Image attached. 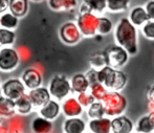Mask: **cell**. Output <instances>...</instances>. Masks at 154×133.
<instances>
[{
    "mask_svg": "<svg viewBox=\"0 0 154 133\" xmlns=\"http://www.w3.org/2000/svg\"><path fill=\"white\" fill-rule=\"evenodd\" d=\"M116 40L128 54L134 56L137 54V32L135 25L128 18H122L116 27Z\"/></svg>",
    "mask_w": 154,
    "mask_h": 133,
    "instance_id": "1",
    "label": "cell"
},
{
    "mask_svg": "<svg viewBox=\"0 0 154 133\" xmlns=\"http://www.w3.org/2000/svg\"><path fill=\"white\" fill-rule=\"evenodd\" d=\"M99 81L106 88L118 91L125 87L127 77L123 71L106 65L99 70Z\"/></svg>",
    "mask_w": 154,
    "mask_h": 133,
    "instance_id": "2",
    "label": "cell"
},
{
    "mask_svg": "<svg viewBox=\"0 0 154 133\" xmlns=\"http://www.w3.org/2000/svg\"><path fill=\"white\" fill-rule=\"evenodd\" d=\"M105 114L108 116H118L125 111L127 107V100L123 94L118 91L108 92L102 100Z\"/></svg>",
    "mask_w": 154,
    "mask_h": 133,
    "instance_id": "3",
    "label": "cell"
},
{
    "mask_svg": "<svg viewBox=\"0 0 154 133\" xmlns=\"http://www.w3.org/2000/svg\"><path fill=\"white\" fill-rule=\"evenodd\" d=\"M106 64L113 68H121L128 61V51L121 45H110L104 51Z\"/></svg>",
    "mask_w": 154,
    "mask_h": 133,
    "instance_id": "4",
    "label": "cell"
},
{
    "mask_svg": "<svg viewBox=\"0 0 154 133\" xmlns=\"http://www.w3.org/2000/svg\"><path fill=\"white\" fill-rule=\"evenodd\" d=\"M97 23L99 17H97L91 12H86L80 14L77 24L83 36L92 37L97 32Z\"/></svg>",
    "mask_w": 154,
    "mask_h": 133,
    "instance_id": "5",
    "label": "cell"
},
{
    "mask_svg": "<svg viewBox=\"0 0 154 133\" xmlns=\"http://www.w3.org/2000/svg\"><path fill=\"white\" fill-rule=\"evenodd\" d=\"M71 89V83H69V81L63 76L54 77L49 84V92L58 100H63L66 97Z\"/></svg>",
    "mask_w": 154,
    "mask_h": 133,
    "instance_id": "6",
    "label": "cell"
},
{
    "mask_svg": "<svg viewBox=\"0 0 154 133\" xmlns=\"http://www.w3.org/2000/svg\"><path fill=\"white\" fill-rule=\"evenodd\" d=\"M82 32L78 24L73 22H66L60 28V38L65 44H77L81 40Z\"/></svg>",
    "mask_w": 154,
    "mask_h": 133,
    "instance_id": "7",
    "label": "cell"
},
{
    "mask_svg": "<svg viewBox=\"0 0 154 133\" xmlns=\"http://www.w3.org/2000/svg\"><path fill=\"white\" fill-rule=\"evenodd\" d=\"M19 54L13 48L0 49V70L12 71L18 66Z\"/></svg>",
    "mask_w": 154,
    "mask_h": 133,
    "instance_id": "8",
    "label": "cell"
},
{
    "mask_svg": "<svg viewBox=\"0 0 154 133\" xmlns=\"http://www.w3.org/2000/svg\"><path fill=\"white\" fill-rule=\"evenodd\" d=\"M23 84L24 83H22L18 79H11L6 81L2 85V93H3L4 97L16 101L21 95L24 94L25 87Z\"/></svg>",
    "mask_w": 154,
    "mask_h": 133,
    "instance_id": "9",
    "label": "cell"
},
{
    "mask_svg": "<svg viewBox=\"0 0 154 133\" xmlns=\"http://www.w3.org/2000/svg\"><path fill=\"white\" fill-rule=\"evenodd\" d=\"M29 95L32 103V106L42 107L51 100V94L48 89L44 88V87H37L35 89H31Z\"/></svg>",
    "mask_w": 154,
    "mask_h": 133,
    "instance_id": "10",
    "label": "cell"
},
{
    "mask_svg": "<svg viewBox=\"0 0 154 133\" xmlns=\"http://www.w3.org/2000/svg\"><path fill=\"white\" fill-rule=\"evenodd\" d=\"M22 81L29 89H35L37 87H40L42 83V76L40 71L31 67L22 73Z\"/></svg>",
    "mask_w": 154,
    "mask_h": 133,
    "instance_id": "11",
    "label": "cell"
},
{
    "mask_svg": "<svg viewBox=\"0 0 154 133\" xmlns=\"http://www.w3.org/2000/svg\"><path fill=\"white\" fill-rule=\"evenodd\" d=\"M133 130V123L128 117L118 115L111 121V131L113 133H130Z\"/></svg>",
    "mask_w": 154,
    "mask_h": 133,
    "instance_id": "12",
    "label": "cell"
},
{
    "mask_svg": "<svg viewBox=\"0 0 154 133\" xmlns=\"http://www.w3.org/2000/svg\"><path fill=\"white\" fill-rule=\"evenodd\" d=\"M62 109L64 114L67 117L79 116L83 112V106L80 104V102L75 97H69L63 103Z\"/></svg>",
    "mask_w": 154,
    "mask_h": 133,
    "instance_id": "13",
    "label": "cell"
},
{
    "mask_svg": "<svg viewBox=\"0 0 154 133\" xmlns=\"http://www.w3.org/2000/svg\"><path fill=\"white\" fill-rule=\"evenodd\" d=\"M129 19L135 26H140V25H144L147 21L150 20V17H149L148 13H147L145 8H143V6H135L130 12Z\"/></svg>",
    "mask_w": 154,
    "mask_h": 133,
    "instance_id": "14",
    "label": "cell"
},
{
    "mask_svg": "<svg viewBox=\"0 0 154 133\" xmlns=\"http://www.w3.org/2000/svg\"><path fill=\"white\" fill-rule=\"evenodd\" d=\"M89 129L94 133L111 132V119H105V117L92 119L89 122Z\"/></svg>",
    "mask_w": 154,
    "mask_h": 133,
    "instance_id": "15",
    "label": "cell"
},
{
    "mask_svg": "<svg viewBox=\"0 0 154 133\" xmlns=\"http://www.w3.org/2000/svg\"><path fill=\"white\" fill-rule=\"evenodd\" d=\"M60 114V105L56 101L49 100L46 104H44L40 109V115L45 119L53 121Z\"/></svg>",
    "mask_w": 154,
    "mask_h": 133,
    "instance_id": "16",
    "label": "cell"
},
{
    "mask_svg": "<svg viewBox=\"0 0 154 133\" xmlns=\"http://www.w3.org/2000/svg\"><path fill=\"white\" fill-rule=\"evenodd\" d=\"M85 122L78 116L69 117L64 122V131L66 133H82L85 131Z\"/></svg>",
    "mask_w": 154,
    "mask_h": 133,
    "instance_id": "17",
    "label": "cell"
},
{
    "mask_svg": "<svg viewBox=\"0 0 154 133\" xmlns=\"http://www.w3.org/2000/svg\"><path fill=\"white\" fill-rule=\"evenodd\" d=\"M90 87V84L88 82L87 78L83 73H77L71 79V88L75 92L81 93L87 91V89Z\"/></svg>",
    "mask_w": 154,
    "mask_h": 133,
    "instance_id": "18",
    "label": "cell"
},
{
    "mask_svg": "<svg viewBox=\"0 0 154 133\" xmlns=\"http://www.w3.org/2000/svg\"><path fill=\"white\" fill-rule=\"evenodd\" d=\"M8 8L12 14L20 18L26 15L29 11V1L27 0H10Z\"/></svg>",
    "mask_w": 154,
    "mask_h": 133,
    "instance_id": "19",
    "label": "cell"
},
{
    "mask_svg": "<svg viewBox=\"0 0 154 133\" xmlns=\"http://www.w3.org/2000/svg\"><path fill=\"white\" fill-rule=\"evenodd\" d=\"M16 103L6 97H0V116H13L16 112Z\"/></svg>",
    "mask_w": 154,
    "mask_h": 133,
    "instance_id": "20",
    "label": "cell"
},
{
    "mask_svg": "<svg viewBox=\"0 0 154 133\" xmlns=\"http://www.w3.org/2000/svg\"><path fill=\"white\" fill-rule=\"evenodd\" d=\"M53 125L51 121L45 117H36L32 123V129L34 132L37 133H46L51 132Z\"/></svg>",
    "mask_w": 154,
    "mask_h": 133,
    "instance_id": "21",
    "label": "cell"
},
{
    "mask_svg": "<svg viewBox=\"0 0 154 133\" xmlns=\"http://www.w3.org/2000/svg\"><path fill=\"white\" fill-rule=\"evenodd\" d=\"M16 103V110L17 112H19L20 114H27L32 111V103L29 99V94H22L19 99H17L15 101Z\"/></svg>",
    "mask_w": 154,
    "mask_h": 133,
    "instance_id": "22",
    "label": "cell"
},
{
    "mask_svg": "<svg viewBox=\"0 0 154 133\" xmlns=\"http://www.w3.org/2000/svg\"><path fill=\"white\" fill-rule=\"evenodd\" d=\"M136 131L143 133H150L154 131V123L150 115H145L138 119L136 124Z\"/></svg>",
    "mask_w": 154,
    "mask_h": 133,
    "instance_id": "23",
    "label": "cell"
},
{
    "mask_svg": "<svg viewBox=\"0 0 154 133\" xmlns=\"http://www.w3.org/2000/svg\"><path fill=\"white\" fill-rule=\"evenodd\" d=\"M0 25L4 28L13 29L18 25V17L15 16L12 13H5L0 17Z\"/></svg>",
    "mask_w": 154,
    "mask_h": 133,
    "instance_id": "24",
    "label": "cell"
},
{
    "mask_svg": "<svg viewBox=\"0 0 154 133\" xmlns=\"http://www.w3.org/2000/svg\"><path fill=\"white\" fill-rule=\"evenodd\" d=\"M87 114L90 119H100L105 115V109H104L102 101L94 102L88 107Z\"/></svg>",
    "mask_w": 154,
    "mask_h": 133,
    "instance_id": "25",
    "label": "cell"
},
{
    "mask_svg": "<svg viewBox=\"0 0 154 133\" xmlns=\"http://www.w3.org/2000/svg\"><path fill=\"white\" fill-rule=\"evenodd\" d=\"M113 24L110 19L106 18V17H101L99 18V23H97V32L102 36H105L111 32Z\"/></svg>",
    "mask_w": 154,
    "mask_h": 133,
    "instance_id": "26",
    "label": "cell"
},
{
    "mask_svg": "<svg viewBox=\"0 0 154 133\" xmlns=\"http://www.w3.org/2000/svg\"><path fill=\"white\" fill-rule=\"evenodd\" d=\"M89 64L91 66V68H95L97 70H100L101 68H103L104 66H106V59L103 53H97L92 54L89 59Z\"/></svg>",
    "mask_w": 154,
    "mask_h": 133,
    "instance_id": "27",
    "label": "cell"
},
{
    "mask_svg": "<svg viewBox=\"0 0 154 133\" xmlns=\"http://www.w3.org/2000/svg\"><path fill=\"white\" fill-rule=\"evenodd\" d=\"M15 32L8 28H0V43L1 45H11L15 42Z\"/></svg>",
    "mask_w": 154,
    "mask_h": 133,
    "instance_id": "28",
    "label": "cell"
},
{
    "mask_svg": "<svg viewBox=\"0 0 154 133\" xmlns=\"http://www.w3.org/2000/svg\"><path fill=\"white\" fill-rule=\"evenodd\" d=\"M90 93L94 97L97 101H102L108 92L106 87L102 83H95L90 86Z\"/></svg>",
    "mask_w": 154,
    "mask_h": 133,
    "instance_id": "29",
    "label": "cell"
},
{
    "mask_svg": "<svg viewBox=\"0 0 154 133\" xmlns=\"http://www.w3.org/2000/svg\"><path fill=\"white\" fill-rule=\"evenodd\" d=\"M130 0H107V8L111 12L125 11L129 5Z\"/></svg>",
    "mask_w": 154,
    "mask_h": 133,
    "instance_id": "30",
    "label": "cell"
},
{
    "mask_svg": "<svg viewBox=\"0 0 154 133\" xmlns=\"http://www.w3.org/2000/svg\"><path fill=\"white\" fill-rule=\"evenodd\" d=\"M91 12H103L107 8V0H83Z\"/></svg>",
    "mask_w": 154,
    "mask_h": 133,
    "instance_id": "31",
    "label": "cell"
},
{
    "mask_svg": "<svg viewBox=\"0 0 154 133\" xmlns=\"http://www.w3.org/2000/svg\"><path fill=\"white\" fill-rule=\"evenodd\" d=\"M78 101L80 102V104L83 107H89L92 103L95 102V99L91 93H87V91H85V92L79 93Z\"/></svg>",
    "mask_w": 154,
    "mask_h": 133,
    "instance_id": "32",
    "label": "cell"
},
{
    "mask_svg": "<svg viewBox=\"0 0 154 133\" xmlns=\"http://www.w3.org/2000/svg\"><path fill=\"white\" fill-rule=\"evenodd\" d=\"M144 36L149 39H154V20H149L143 25Z\"/></svg>",
    "mask_w": 154,
    "mask_h": 133,
    "instance_id": "33",
    "label": "cell"
},
{
    "mask_svg": "<svg viewBox=\"0 0 154 133\" xmlns=\"http://www.w3.org/2000/svg\"><path fill=\"white\" fill-rule=\"evenodd\" d=\"M85 76H86V78H87L88 82H89L90 86L93 85V84H95V83H100V81H99V70H97V69L91 68Z\"/></svg>",
    "mask_w": 154,
    "mask_h": 133,
    "instance_id": "34",
    "label": "cell"
},
{
    "mask_svg": "<svg viewBox=\"0 0 154 133\" xmlns=\"http://www.w3.org/2000/svg\"><path fill=\"white\" fill-rule=\"evenodd\" d=\"M49 8L54 11L64 10V0H48Z\"/></svg>",
    "mask_w": 154,
    "mask_h": 133,
    "instance_id": "35",
    "label": "cell"
},
{
    "mask_svg": "<svg viewBox=\"0 0 154 133\" xmlns=\"http://www.w3.org/2000/svg\"><path fill=\"white\" fill-rule=\"evenodd\" d=\"M146 8L147 13H148L151 20H154V0H150V1L147 2L146 8Z\"/></svg>",
    "mask_w": 154,
    "mask_h": 133,
    "instance_id": "36",
    "label": "cell"
},
{
    "mask_svg": "<svg viewBox=\"0 0 154 133\" xmlns=\"http://www.w3.org/2000/svg\"><path fill=\"white\" fill-rule=\"evenodd\" d=\"M78 0H64V10L71 11L77 6Z\"/></svg>",
    "mask_w": 154,
    "mask_h": 133,
    "instance_id": "37",
    "label": "cell"
},
{
    "mask_svg": "<svg viewBox=\"0 0 154 133\" xmlns=\"http://www.w3.org/2000/svg\"><path fill=\"white\" fill-rule=\"evenodd\" d=\"M10 6V0H0V14L4 13Z\"/></svg>",
    "mask_w": 154,
    "mask_h": 133,
    "instance_id": "38",
    "label": "cell"
},
{
    "mask_svg": "<svg viewBox=\"0 0 154 133\" xmlns=\"http://www.w3.org/2000/svg\"><path fill=\"white\" fill-rule=\"evenodd\" d=\"M149 115H150L151 119H152V121H153V123H154V110H151V112L149 113Z\"/></svg>",
    "mask_w": 154,
    "mask_h": 133,
    "instance_id": "39",
    "label": "cell"
},
{
    "mask_svg": "<svg viewBox=\"0 0 154 133\" xmlns=\"http://www.w3.org/2000/svg\"><path fill=\"white\" fill-rule=\"evenodd\" d=\"M32 1H35V2H39V1H41V0H32Z\"/></svg>",
    "mask_w": 154,
    "mask_h": 133,
    "instance_id": "40",
    "label": "cell"
},
{
    "mask_svg": "<svg viewBox=\"0 0 154 133\" xmlns=\"http://www.w3.org/2000/svg\"><path fill=\"white\" fill-rule=\"evenodd\" d=\"M0 84H1V81H0Z\"/></svg>",
    "mask_w": 154,
    "mask_h": 133,
    "instance_id": "41",
    "label": "cell"
},
{
    "mask_svg": "<svg viewBox=\"0 0 154 133\" xmlns=\"http://www.w3.org/2000/svg\"><path fill=\"white\" fill-rule=\"evenodd\" d=\"M0 45H1V43H0Z\"/></svg>",
    "mask_w": 154,
    "mask_h": 133,
    "instance_id": "42",
    "label": "cell"
}]
</instances>
